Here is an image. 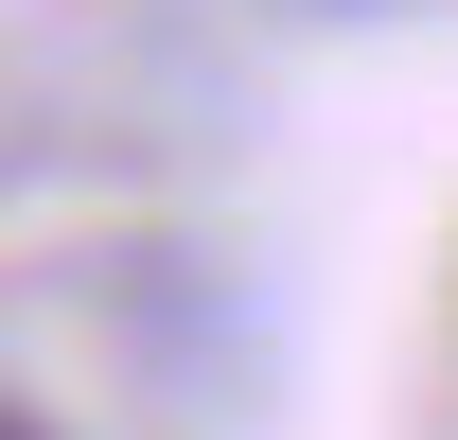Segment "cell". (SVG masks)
I'll return each mask as SVG.
<instances>
[{"label":"cell","mask_w":458,"mask_h":440,"mask_svg":"<svg viewBox=\"0 0 458 440\" xmlns=\"http://www.w3.org/2000/svg\"><path fill=\"white\" fill-rule=\"evenodd\" d=\"M0 440H54V423H36V405H18V387H0Z\"/></svg>","instance_id":"6da1fadb"}]
</instances>
